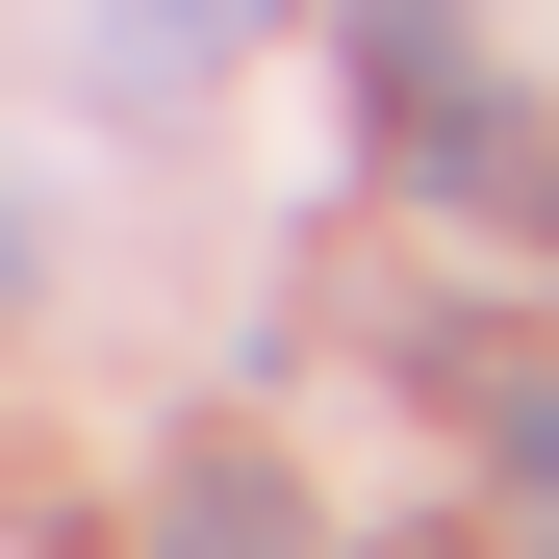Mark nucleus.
I'll return each mask as SVG.
<instances>
[{
    "label": "nucleus",
    "mask_w": 559,
    "mask_h": 559,
    "mask_svg": "<svg viewBox=\"0 0 559 559\" xmlns=\"http://www.w3.org/2000/svg\"><path fill=\"white\" fill-rule=\"evenodd\" d=\"M153 559H306V484H280L254 432H178L153 457Z\"/></svg>",
    "instance_id": "nucleus-2"
},
{
    "label": "nucleus",
    "mask_w": 559,
    "mask_h": 559,
    "mask_svg": "<svg viewBox=\"0 0 559 559\" xmlns=\"http://www.w3.org/2000/svg\"><path fill=\"white\" fill-rule=\"evenodd\" d=\"M280 0H103V103H178V76H229Z\"/></svg>",
    "instance_id": "nucleus-3"
},
{
    "label": "nucleus",
    "mask_w": 559,
    "mask_h": 559,
    "mask_svg": "<svg viewBox=\"0 0 559 559\" xmlns=\"http://www.w3.org/2000/svg\"><path fill=\"white\" fill-rule=\"evenodd\" d=\"M407 178H432V204H484V229H559V153L484 103V76H407Z\"/></svg>",
    "instance_id": "nucleus-1"
}]
</instances>
